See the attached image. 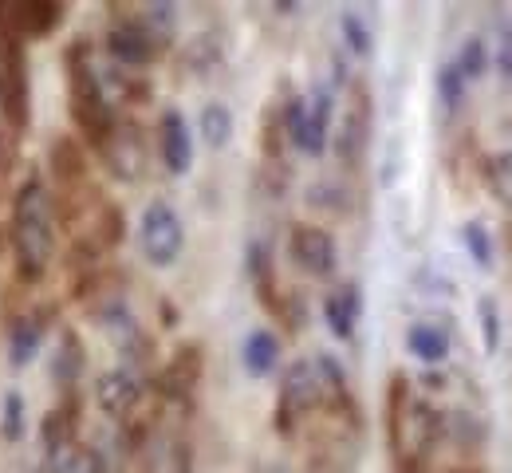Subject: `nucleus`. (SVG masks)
<instances>
[{
    "mask_svg": "<svg viewBox=\"0 0 512 473\" xmlns=\"http://www.w3.org/2000/svg\"><path fill=\"white\" fill-rule=\"evenodd\" d=\"M316 406H323V379L320 367L312 359H296L284 367L280 375V395H276V430L292 434L296 422L304 414H312Z\"/></svg>",
    "mask_w": 512,
    "mask_h": 473,
    "instance_id": "39448f33",
    "label": "nucleus"
},
{
    "mask_svg": "<svg viewBox=\"0 0 512 473\" xmlns=\"http://www.w3.org/2000/svg\"><path fill=\"white\" fill-rule=\"evenodd\" d=\"M241 363L253 379H268L280 363V339L272 336L268 328H256L245 336V347H241Z\"/></svg>",
    "mask_w": 512,
    "mask_h": 473,
    "instance_id": "2eb2a0df",
    "label": "nucleus"
},
{
    "mask_svg": "<svg viewBox=\"0 0 512 473\" xmlns=\"http://www.w3.org/2000/svg\"><path fill=\"white\" fill-rule=\"evenodd\" d=\"M288 257L308 276H331L339 265V245L323 225L304 221V225H292V233H288Z\"/></svg>",
    "mask_w": 512,
    "mask_h": 473,
    "instance_id": "6e6552de",
    "label": "nucleus"
},
{
    "mask_svg": "<svg viewBox=\"0 0 512 473\" xmlns=\"http://www.w3.org/2000/svg\"><path fill=\"white\" fill-rule=\"evenodd\" d=\"M67 462H71L67 473H107L103 454H99V450H91V446H75V454H71Z\"/></svg>",
    "mask_w": 512,
    "mask_h": 473,
    "instance_id": "cd10ccee",
    "label": "nucleus"
},
{
    "mask_svg": "<svg viewBox=\"0 0 512 473\" xmlns=\"http://www.w3.org/2000/svg\"><path fill=\"white\" fill-rule=\"evenodd\" d=\"M461 241H465L469 257L477 261V269H489V265H493V241H489V229H485L481 221H469V225L461 229Z\"/></svg>",
    "mask_w": 512,
    "mask_h": 473,
    "instance_id": "bb28decb",
    "label": "nucleus"
},
{
    "mask_svg": "<svg viewBox=\"0 0 512 473\" xmlns=\"http://www.w3.org/2000/svg\"><path fill=\"white\" fill-rule=\"evenodd\" d=\"M52 375H56V383L60 387H75L79 383V375H83V343L79 336L67 328L60 332V343H56V351H52Z\"/></svg>",
    "mask_w": 512,
    "mask_h": 473,
    "instance_id": "a211bd4d",
    "label": "nucleus"
},
{
    "mask_svg": "<svg viewBox=\"0 0 512 473\" xmlns=\"http://www.w3.org/2000/svg\"><path fill=\"white\" fill-rule=\"evenodd\" d=\"M465 91H469V83L461 79V71L453 68V64H442V68H438V103H442L446 115H457V111H461Z\"/></svg>",
    "mask_w": 512,
    "mask_h": 473,
    "instance_id": "b1692460",
    "label": "nucleus"
},
{
    "mask_svg": "<svg viewBox=\"0 0 512 473\" xmlns=\"http://www.w3.org/2000/svg\"><path fill=\"white\" fill-rule=\"evenodd\" d=\"M359 316H363V296H359V284H339L323 296V320H327V332L335 339H351L359 328Z\"/></svg>",
    "mask_w": 512,
    "mask_h": 473,
    "instance_id": "ddd939ff",
    "label": "nucleus"
},
{
    "mask_svg": "<svg viewBox=\"0 0 512 473\" xmlns=\"http://www.w3.org/2000/svg\"><path fill=\"white\" fill-rule=\"evenodd\" d=\"M12 257L24 280H40L52 257H56V213H52V190L40 178H28L12 198V221H8Z\"/></svg>",
    "mask_w": 512,
    "mask_h": 473,
    "instance_id": "f257e3e1",
    "label": "nucleus"
},
{
    "mask_svg": "<svg viewBox=\"0 0 512 473\" xmlns=\"http://www.w3.org/2000/svg\"><path fill=\"white\" fill-rule=\"evenodd\" d=\"M60 20H64V4H40V0L0 4V32L12 36L16 44L20 40H40V36L56 32Z\"/></svg>",
    "mask_w": 512,
    "mask_h": 473,
    "instance_id": "9d476101",
    "label": "nucleus"
},
{
    "mask_svg": "<svg viewBox=\"0 0 512 473\" xmlns=\"http://www.w3.org/2000/svg\"><path fill=\"white\" fill-rule=\"evenodd\" d=\"M497 64H501V75L512 79V24L509 20L501 24V36H497Z\"/></svg>",
    "mask_w": 512,
    "mask_h": 473,
    "instance_id": "c85d7f7f",
    "label": "nucleus"
},
{
    "mask_svg": "<svg viewBox=\"0 0 512 473\" xmlns=\"http://www.w3.org/2000/svg\"><path fill=\"white\" fill-rule=\"evenodd\" d=\"M158 154H162V166H166L170 174H190L193 127L178 107L162 111V119H158Z\"/></svg>",
    "mask_w": 512,
    "mask_h": 473,
    "instance_id": "9b49d317",
    "label": "nucleus"
},
{
    "mask_svg": "<svg viewBox=\"0 0 512 473\" xmlns=\"http://www.w3.org/2000/svg\"><path fill=\"white\" fill-rule=\"evenodd\" d=\"M453 68L461 71V79H465V83L481 79V75L489 71V48H485V40H481V36H469V40L457 48V60H453Z\"/></svg>",
    "mask_w": 512,
    "mask_h": 473,
    "instance_id": "4be33fe9",
    "label": "nucleus"
},
{
    "mask_svg": "<svg viewBox=\"0 0 512 473\" xmlns=\"http://www.w3.org/2000/svg\"><path fill=\"white\" fill-rule=\"evenodd\" d=\"M40 347H44V324L36 316H16L12 328H8V359H12V367L36 363Z\"/></svg>",
    "mask_w": 512,
    "mask_h": 473,
    "instance_id": "dca6fc26",
    "label": "nucleus"
},
{
    "mask_svg": "<svg viewBox=\"0 0 512 473\" xmlns=\"http://www.w3.org/2000/svg\"><path fill=\"white\" fill-rule=\"evenodd\" d=\"M446 438H457L461 446H481L485 442V422L469 410H457V414H446Z\"/></svg>",
    "mask_w": 512,
    "mask_h": 473,
    "instance_id": "a878e982",
    "label": "nucleus"
},
{
    "mask_svg": "<svg viewBox=\"0 0 512 473\" xmlns=\"http://www.w3.org/2000/svg\"><path fill=\"white\" fill-rule=\"evenodd\" d=\"M406 351H410L418 363L438 367V363L449 359V332L442 324H434V320H414V324L406 328Z\"/></svg>",
    "mask_w": 512,
    "mask_h": 473,
    "instance_id": "4468645a",
    "label": "nucleus"
},
{
    "mask_svg": "<svg viewBox=\"0 0 512 473\" xmlns=\"http://www.w3.org/2000/svg\"><path fill=\"white\" fill-rule=\"evenodd\" d=\"M67 111L79 135L95 150H103L115 138V111H111V91L103 83L99 68L87 56V44L67 48Z\"/></svg>",
    "mask_w": 512,
    "mask_h": 473,
    "instance_id": "f03ea898",
    "label": "nucleus"
},
{
    "mask_svg": "<svg viewBox=\"0 0 512 473\" xmlns=\"http://www.w3.org/2000/svg\"><path fill=\"white\" fill-rule=\"evenodd\" d=\"M24 434H28V403H24L20 391H4V399H0V438L8 446H20Z\"/></svg>",
    "mask_w": 512,
    "mask_h": 473,
    "instance_id": "412c9836",
    "label": "nucleus"
},
{
    "mask_svg": "<svg viewBox=\"0 0 512 473\" xmlns=\"http://www.w3.org/2000/svg\"><path fill=\"white\" fill-rule=\"evenodd\" d=\"M331 111H335V99L331 91H316L312 99L308 95H292L276 115H280V131L284 142H292L296 150L320 158L331 142Z\"/></svg>",
    "mask_w": 512,
    "mask_h": 473,
    "instance_id": "20e7f679",
    "label": "nucleus"
},
{
    "mask_svg": "<svg viewBox=\"0 0 512 473\" xmlns=\"http://www.w3.org/2000/svg\"><path fill=\"white\" fill-rule=\"evenodd\" d=\"M410 379L406 375H390L386 387V442H390V462L394 470L406 473L410 466Z\"/></svg>",
    "mask_w": 512,
    "mask_h": 473,
    "instance_id": "1a4fd4ad",
    "label": "nucleus"
},
{
    "mask_svg": "<svg viewBox=\"0 0 512 473\" xmlns=\"http://www.w3.org/2000/svg\"><path fill=\"white\" fill-rule=\"evenodd\" d=\"M107 56L127 71H142L158 60V48H162V36H154L138 16H123L115 28H107V40H103Z\"/></svg>",
    "mask_w": 512,
    "mask_h": 473,
    "instance_id": "0eeeda50",
    "label": "nucleus"
},
{
    "mask_svg": "<svg viewBox=\"0 0 512 473\" xmlns=\"http://www.w3.org/2000/svg\"><path fill=\"white\" fill-rule=\"evenodd\" d=\"M162 383H166V391L170 395H190L193 387L201 383V351L197 347H182L174 359H170V367H166V375H162Z\"/></svg>",
    "mask_w": 512,
    "mask_h": 473,
    "instance_id": "6ab92c4d",
    "label": "nucleus"
},
{
    "mask_svg": "<svg viewBox=\"0 0 512 473\" xmlns=\"http://www.w3.org/2000/svg\"><path fill=\"white\" fill-rule=\"evenodd\" d=\"M481 182H485L489 198L501 205V209H512V154L509 150L481 158Z\"/></svg>",
    "mask_w": 512,
    "mask_h": 473,
    "instance_id": "f3484780",
    "label": "nucleus"
},
{
    "mask_svg": "<svg viewBox=\"0 0 512 473\" xmlns=\"http://www.w3.org/2000/svg\"><path fill=\"white\" fill-rule=\"evenodd\" d=\"M138 253L150 269H174L186 253V225L182 213L166 198L146 202L142 217H138Z\"/></svg>",
    "mask_w": 512,
    "mask_h": 473,
    "instance_id": "7ed1b4c3",
    "label": "nucleus"
},
{
    "mask_svg": "<svg viewBox=\"0 0 512 473\" xmlns=\"http://www.w3.org/2000/svg\"><path fill=\"white\" fill-rule=\"evenodd\" d=\"M95 403L99 410L107 414V418H130L138 403H142V383H138V375L127 371V367H115V371H107V375H99V383H95Z\"/></svg>",
    "mask_w": 512,
    "mask_h": 473,
    "instance_id": "f8f14e48",
    "label": "nucleus"
},
{
    "mask_svg": "<svg viewBox=\"0 0 512 473\" xmlns=\"http://www.w3.org/2000/svg\"><path fill=\"white\" fill-rule=\"evenodd\" d=\"M197 131L205 138V146H213V150H221V146H229V138H233V111L225 107V103H205L201 107V119H197Z\"/></svg>",
    "mask_w": 512,
    "mask_h": 473,
    "instance_id": "aec40b11",
    "label": "nucleus"
},
{
    "mask_svg": "<svg viewBox=\"0 0 512 473\" xmlns=\"http://www.w3.org/2000/svg\"><path fill=\"white\" fill-rule=\"evenodd\" d=\"M477 324H481V343H485V351L497 355V351H501V308H497L493 296H481V300H477Z\"/></svg>",
    "mask_w": 512,
    "mask_h": 473,
    "instance_id": "393cba45",
    "label": "nucleus"
},
{
    "mask_svg": "<svg viewBox=\"0 0 512 473\" xmlns=\"http://www.w3.org/2000/svg\"><path fill=\"white\" fill-rule=\"evenodd\" d=\"M339 32H343V44L351 48V56H359V60H367V56L375 52V40H371V28H367V20H363L359 12H343V16H339Z\"/></svg>",
    "mask_w": 512,
    "mask_h": 473,
    "instance_id": "5701e85b",
    "label": "nucleus"
},
{
    "mask_svg": "<svg viewBox=\"0 0 512 473\" xmlns=\"http://www.w3.org/2000/svg\"><path fill=\"white\" fill-rule=\"evenodd\" d=\"M371 123H375V111H371V91H367L363 83H355V87H351V99H347V111H343V123L331 131V150H335L339 166L355 170V166L367 158Z\"/></svg>",
    "mask_w": 512,
    "mask_h": 473,
    "instance_id": "423d86ee",
    "label": "nucleus"
}]
</instances>
